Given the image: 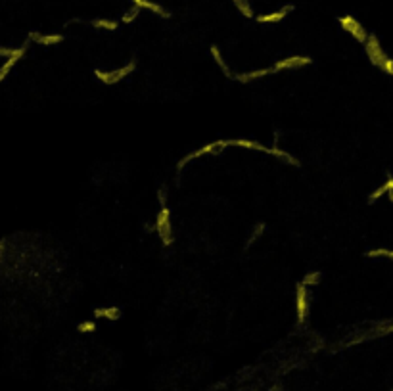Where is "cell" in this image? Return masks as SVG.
<instances>
[{
    "label": "cell",
    "instance_id": "6da1fadb",
    "mask_svg": "<svg viewBox=\"0 0 393 391\" xmlns=\"http://www.w3.org/2000/svg\"><path fill=\"white\" fill-rule=\"evenodd\" d=\"M225 142H227V148L236 146V148H244V150L263 152V153H268V155H275V158H278V160L288 161V163L293 165V167H299V160H296L290 152L280 150V148H276V146H265V144L255 142V140H248V138H232V140H225Z\"/></svg>",
    "mask_w": 393,
    "mask_h": 391
},
{
    "label": "cell",
    "instance_id": "7a4b0ae2",
    "mask_svg": "<svg viewBox=\"0 0 393 391\" xmlns=\"http://www.w3.org/2000/svg\"><path fill=\"white\" fill-rule=\"evenodd\" d=\"M136 69V60H131V62H127L123 67H119V69H111V71H102V69H94V77L98 81H102L104 85H115L119 81L127 79L131 73H134Z\"/></svg>",
    "mask_w": 393,
    "mask_h": 391
},
{
    "label": "cell",
    "instance_id": "3957f363",
    "mask_svg": "<svg viewBox=\"0 0 393 391\" xmlns=\"http://www.w3.org/2000/svg\"><path fill=\"white\" fill-rule=\"evenodd\" d=\"M156 232L163 242V246H171L173 244V224H171V211L167 205H161V209L156 215Z\"/></svg>",
    "mask_w": 393,
    "mask_h": 391
},
{
    "label": "cell",
    "instance_id": "277c9868",
    "mask_svg": "<svg viewBox=\"0 0 393 391\" xmlns=\"http://www.w3.org/2000/svg\"><path fill=\"white\" fill-rule=\"evenodd\" d=\"M223 150H227V142H225V140H215V142L204 144L202 148H198V150H194V152L186 153V155H184V158L179 161V165H177V167L184 169L190 163V161L200 160V158H204V155H209V153H219V152H223Z\"/></svg>",
    "mask_w": 393,
    "mask_h": 391
},
{
    "label": "cell",
    "instance_id": "5b68a950",
    "mask_svg": "<svg viewBox=\"0 0 393 391\" xmlns=\"http://www.w3.org/2000/svg\"><path fill=\"white\" fill-rule=\"evenodd\" d=\"M309 288L303 286L301 282H299L298 290H296V315H298V322L299 324H303L309 317Z\"/></svg>",
    "mask_w": 393,
    "mask_h": 391
},
{
    "label": "cell",
    "instance_id": "8992f818",
    "mask_svg": "<svg viewBox=\"0 0 393 391\" xmlns=\"http://www.w3.org/2000/svg\"><path fill=\"white\" fill-rule=\"evenodd\" d=\"M364 48H366V54H369L370 62H372L374 65H378L380 69H382L385 62L389 60V58L385 56V52L382 50V46H380V42H378V39L374 37V35H369V37H366V40H364Z\"/></svg>",
    "mask_w": 393,
    "mask_h": 391
},
{
    "label": "cell",
    "instance_id": "52a82bcc",
    "mask_svg": "<svg viewBox=\"0 0 393 391\" xmlns=\"http://www.w3.org/2000/svg\"><path fill=\"white\" fill-rule=\"evenodd\" d=\"M311 64H313V60L309 56H288L278 60V62L273 65V69H275V73H278V71H286V69H301V67Z\"/></svg>",
    "mask_w": 393,
    "mask_h": 391
},
{
    "label": "cell",
    "instance_id": "ba28073f",
    "mask_svg": "<svg viewBox=\"0 0 393 391\" xmlns=\"http://www.w3.org/2000/svg\"><path fill=\"white\" fill-rule=\"evenodd\" d=\"M339 25L343 27V31H347L353 39H357L359 42H362L364 44V40H366V31H364V27H362L355 17H351V16H343L341 19H339Z\"/></svg>",
    "mask_w": 393,
    "mask_h": 391
},
{
    "label": "cell",
    "instance_id": "9c48e42d",
    "mask_svg": "<svg viewBox=\"0 0 393 391\" xmlns=\"http://www.w3.org/2000/svg\"><path fill=\"white\" fill-rule=\"evenodd\" d=\"M25 52H27V46H17V48H12V54H10L8 58H6V62L0 65V83L6 79L10 75V71L16 67V64L21 60V58L25 56Z\"/></svg>",
    "mask_w": 393,
    "mask_h": 391
},
{
    "label": "cell",
    "instance_id": "30bf717a",
    "mask_svg": "<svg viewBox=\"0 0 393 391\" xmlns=\"http://www.w3.org/2000/svg\"><path fill=\"white\" fill-rule=\"evenodd\" d=\"M275 69L273 67H263V69H253V71H248V73H232V77L230 79L238 81V83H252V81H257V79H263V77H267V75H273Z\"/></svg>",
    "mask_w": 393,
    "mask_h": 391
},
{
    "label": "cell",
    "instance_id": "8fae6325",
    "mask_svg": "<svg viewBox=\"0 0 393 391\" xmlns=\"http://www.w3.org/2000/svg\"><path fill=\"white\" fill-rule=\"evenodd\" d=\"M291 8H293V6H284V8L278 10V12H271V14H261V16H255V19H257L259 23H278V21H282L284 17L290 14Z\"/></svg>",
    "mask_w": 393,
    "mask_h": 391
},
{
    "label": "cell",
    "instance_id": "7c38bea8",
    "mask_svg": "<svg viewBox=\"0 0 393 391\" xmlns=\"http://www.w3.org/2000/svg\"><path fill=\"white\" fill-rule=\"evenodd\" d=\"M31 39L37 42V44H42V46H52V44H60L63 40V35H40V33H31Z\"/></svg>",
    "mask_w": 393,
    "mask_h": 391
},
{
    "label": "cell",
    "instance_id": "4fadbf2b",
    "mask_svg": "<svg viewBox=\"0 0 393 391\" xmlns=\"http://www.w3.org/2000/svg\"><path fill=\"white\" fill-rule=\"evenodd\" d=\"M94 317L96 319H106V320H119L121 309L115 307V305H111V307H100V309L94 311Z\"/></svg>",
    "mask_w": 393,
    "mask_h": 391
},
{
    "label": "cell",
    "instance_id": "5bb4252c",
    "mask_svg": "<svg viewBox=\"0 0 393 391\" xmlns=\"http://www.w3.org/2000/svg\"><path fill=\"white\" fill-rule=\"evenodd\" d=\"M209 52H211V56H213V60H215V64L219 65L220 69H223V73H225V75H227L228 79H230V77H232V73H230V69H228L227 62L223 60V54H220L219 46H215V44H213V46L209 48Z\"/></svg>",
    "mask_w": 393,
    "mask_h": 391
},
{
    "label": "cell",
    "instance_id": "9a60e30c",
    "mask_svg": "<svg viewBox=\"0 0 393 391\" xmlns=\"http://www.w3.org/2000/svg\"><path fill=\"white\" fill-rule=\"evenodd\" d=\"M92 27L104 29V31H115V29H119V23L113 21V19H94V21H92Z\"/></svg>",
    "mask_w": 393,
    "mask_h": 391
},
{
    "label": "cell",
    "instance_id": "2e32d148",
    "mask_svg": "<svg viewBox=\"0 0 393 391\" xmlns=\"http://www.w3.org/2000/svg\"><path fill=\"white\" fill-rule=\"evenodd\" d=\"M321 278H323V274L318 271H311V272H307L305 276H303V280H301V284L307 288H311V286H316L318 282H321Z\"/></svg>",
    "mask_w": 393,
    "mask_h": 391
},
{
    "label": "cell",
    "instance_id": "e0dca14e",
    "mask_svg": "<svg viewBox=\"0 0 393 391\" xmlns=\"http://www.w3.org/2000/svg\"><path fill=\"white\" fill-rule=\"evenodd\" d=\"M79 334H92V332H96V320L94 319H90V320H83V322H79Z\"/></svg>",
    "mask_w": 393,
    "mask_h": 391
},
{
    "label": "cell",
    "instance_id": "ac0fdd59",
    "mask_svg": "<svg viewBox=\"0 0 393 391\" xmlns=\"http://www.w3.org/2000/svg\"><path fill=\"white\" fill-rule=\"evenodd\" d=\"M265 228H267V226H265V224H263V223H261V224H257V226H253L252 234H250V238H248V246H252L253 242H255V240L259 238L261 234H263V232H265Z\"/></svg>",
    "mask_w": 393,
    "mask_h": 391
},
{
    "label": "cell",
    "instance_id": "d6986e66",
    "mask_svg": "<svg viewBox=\"0 0 393 391\" xmlns=\"http://www.w3.org/2000/svg\"><path fill=\"white\" fill-rule=\"evenodd\" d=\"M138 14H140V8H136V6H134V8H131L125 14V16H123V23H131L133 19H136V17H138Z\"/></svg>",
    "mask_w": 393,
    "mask_h": 391
},
{
    "label": "cell",
    "instance_id": "ffe728a7",
    "mask_svg": "<svg viewBox=\"0 0 393 391\" xmlns=\"http://www.w3.org/2000/svg\"><path fill=\"white\" fill-rule=\"evenodd\" d=\"M10 54H12V48L0 46V58H8Z\"/></svg>",
    "mask_w": 393,
    "mask_h": 391
}]
</instances>
